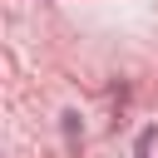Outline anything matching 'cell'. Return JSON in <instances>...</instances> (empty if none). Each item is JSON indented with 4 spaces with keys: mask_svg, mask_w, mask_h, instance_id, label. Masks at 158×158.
I'll list each match as a JSON object with an SVG mask.
<instances>
[{
    "mask_svg": "<svg viewBox=\"0 0 158 158\" xmlns=\"http://www.w3.org/2000/svg\"><path fill=\"white\" fill-rule=\"evenodd\" d=\"M153 138H158V128H143V133H138V148H133V158H148V153H153Z\"/></svg>",
    "mask_w": 158,
    "mask_h": 158,
    "instance_id": "cell-2",
    "label": "cell"
},
{
    "mask_svg": "<svg viewBox=\"0 0 158 158\" xmlns=\"http://www.w3.org/2000/svg\"><path fill=\"white\" fill-rule=\"evenodd\" d=\"M59 128H64V138H69V143H74V138L84 133V128H79V114H74V109H69V114H59Z\"/></svg>",
    "mask_w": 158,
    "mask_h": 158,
    "instance_id": "cell-1",
    "label": "cell"
}]
</instances>
